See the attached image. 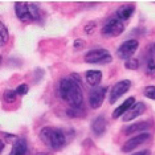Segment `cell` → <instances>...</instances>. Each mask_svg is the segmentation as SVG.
<instances>
[{
  "mask_svg": "<svg viewBox=\"0 0 155 155\" xmlns=\"http://www.w3.org/2000/svg\"><path fill=\"white\" fill-rule=\"evenodd\" d=\"M80 82V77L76 74L72 75V78H63L60 81V96L71 107H81L83 103V93L79 84Z\"/></svg>",
  "mask_w": 155,
  "mask_h": 155,
  "instance_id": "obj_1",
  "label": "cell"
},
{
  "mask_svg": "<svg viewBox=\"0 0 155 155\" xmlns=\"http://www.w3.org/2000/svg\"><path fill=\"white\" fill-rule=\"evenodd\" d=\"M39 136L43 143L53 149L61 148L67 142L65 132L61 129L54 127L42 128Z\"/></svg>",
  "mask_w": 155,
  "mask_h": 155,
  "instance_id": "obj_2",
  "label": "cell"
},
{
  "mask_svg": "<svg viewBox=\"0 0 155 155\" xmlns=\"http://www.w3.org/2000/svg\"><path fill=\"white\" fill-rule=\"evenodd\" d=\"M15 14L22 22L37 21L40 19V11L36 4L30 2H18L14 5Z\"/></svg>",
  "mask_w": 155,
  "mask_h": 155,
  "instance_id": "obj_3",
  "label": "cell"
},
{
  "mask_svg": "<svg viewBox=\"0 0 155 155\" xmlns=\"http://www.w3.org/2000/svg\"><path fill=\"white\" fill-rule=\"evenodd\" d=\"M85 62L89 64L105 65L111 63L113 57L110 52L106 49L97 48L91 50L85 54Z\"/></svg>",
  "mask_w": 155,
  "mask_h": 155,
  "instance_id": "obj_4",
  "label": "cell"
},
{
  "mask_svg": "<svg viewBox=\"0 0 155 155\" xmlns=\"http://www.w3.org/2000/svg\"><path fill=\"white\" fill-rule=\"evenodd\" d=\"M125 30V26L119 19H112L102 27L101 34L106 38H116L120 36Z\"/></svg>",
  "mask_w": 155,
  "mask_h": 155,
  "instance_id": "obj_5",
  "label": "cell"
},
{
  "mask_svg": "<svg viewBox=\"0 0 155 155\" xmlns=\"http://www.w3.org/2000/svg\"><path fill=\"white\" fill-rule=\"evenodd\" d=\"M107 86L94 87L90 91L89 102L93 109H97L102 106L108 90Z\"/></svg>",
  "mask_w": 155,
  "mask_h": 155,
  "instance_id": "obj_6",
  "label": "cell"
},
{
  "mask_svg": "<svg viewBox=\"0 0 155 155\" xmlns=\"http://www.w3.org/2000/svg\"><path fill=\"white\" fill-rule=\"evenodd\" d=\"M139 43L135 39L125 41L118 48L117 55L120 59L127 60L131 58L138 48Z\"/></svg>",
  "mask_w": 155,
  "mask_h": 155,
  "instance_id": "obj_7",
  "label": "cell"
},
{
  "mask_svg": "<svg viewBox=\"0 0 155 155\" xmlns=\"http://www.w3.org/2000/svg\"><path fill=\"white\" fill-rule=\"evenodd\" d=\"M130 80H122L116 83L112 87L109 96V102L111 105L116 103L122 96L128 91L131 87Z\"/></svg>",
  "mask_w": 155,
  "mask_h": 155,
  "instance_id": "obj_8",
  "label": "cell"
},
{
  "mask_svg": "<svg viewBox=\"0 0 155 155\" xmlns=\"http://www.w3.org/2000/svg\"><path fill=\"white\" fill-rule=\"evenodd\" d=\"M150 134L143 133L130 138L121 147V151L125 153L131 152L141 144L145 143L150 137Z\"/></svg>",
  "mask_w": 155,
  "mask_h": 155,
  "instance_id": "obj_9",
  "label": "cell"
},
{
  "mask_svg": "<svg viewBox=\"0 0 155 155\" xmlns=\"http://www.w3.org/2000/svg\"><path fill=\"white\" fill-rule=\"evenodd\" d=\"M147 107L145 103L138 102L134 104L123 115L122 120L125 122L131 121L142 115L146 111Z\"/></svg>",
  "mask_w": 155,
  "mask_h": 155,
  "instance_id": "obj_10",
  "label": "cell"
},
{
  "mask_svg": "<svg viewBox=\"0 0 155 155\" xmlns=\"http://www.w3.org/2000/svg\"><path fill=\"white\" fill-rule=\"evenodd\" d=\"M136 6L133 4L128 3L120 6L117 9L116 13L119 19L127 21L132 17L135 12Z\"/></svg>",
  "mask_w": 155,
  "mask_h": 155,
  "instance_id": "obj_11",
  "label": "cell"
},
{
  "mask_svg": "<svg viewBox=\"0 0 155 155\" xmlns=\"http://www.w3.org/2000/svg\"><path fill=\"white\" fill-rule=\"evenodd\" d=\"M135 102V98L133 97H130L126 99L122 103L114 110L112 114L113 118L117 119L124 115L134 105Z\"/></svg>",
  "mask_w": 155,
  "mask_h": 155,
  "instance_id": "obj_12",
  "label": "cell"
},
{
  "mask_svg": "<svg viewBox=\"0 0 155 155\" xmlns=\"http://www.w3.org/2000/svg\"><path fill=\"white\" fill-rule=\"evenodd\" d=\"M102 78V73L100 70L91 69L86 71V81L89 85L93 87L99 86Z\"/></svg>",
  "mask_w": 155,
  "mask_h": 155,
  "instance_id": "obj_13",
  "label": "cell"
},
{
  "mask_svg": "<svg viewBox=\"0 0 155 155\" xmlns=\"http://www.w3.org/2000/svg\"><path fill=\"white\" fill-rule=\"evenodd\" d=\"M91 128L96 136L103 135L107 129V121L103 116H98L92 122Z\"/></svg>",
  "mask_w": 155,
  "mask_h": 155,
  "instance_id": "obj_14",
  "label": "cell"
},
{
  "mask_svg": "<svg viewBox=\"0 0 155 155\" xmlns=\"http://www.w3.org/2000/svg\"><path fill=\"white\" fill-rule=\"evenodd\" d=\"M27 142L24 138H20L14 140L9 155H26L27 151Z\"/></svg>",
  "mask_w": 155,
  "mask_h": 155,
  "instance_id": "obj_15",
  "label": "cell"
},
{
  "mask_svg": "<svg viewBox=\"0 0 155 155\" xmlns=\"http://www.w3.org/2000/svg\"><path fill=\"white\" fill-rule=\"evenodd\" d=\"M151 124L150 121L147 120H142L135 122L126 128L125 130V135L129 136L136 132L143 131L149 128Z\"/></svg>",
  "mask_w": 155,
  "mask_h": 155,
  "instance_id": "obj_16",
  "label": "cell"
},
{
  "mask_svg": "<svg viewBox=\"0 0 155 155\" xmlns=\"http://www.w3.org/2000/svg\"><path fill=\"white\" fill-rule=\"evenodd\" d=\"M66 114L69 117L71 118H80L85 117L87 114L85 110L81 107H71L66 110Z\"/></svg>",
  "mask_w": 155,
  "mask_h": 155,
  "instance_id": "obj_17",
  "label": "cell"
},
{
  "mask_svg": "<svg viewBox=\"0 0 155 155\" xmlns=\"http://www.w3.org/2000/svg\"><path fill=\"white\" fill-rule=\"evenodd\" d=\"M145 73L150 78H155V60L152 57L148 58L146 63Z\"/></svg>",
  "mask_w": 155,
  "mask_h": 155,
  "instance_id": "obj_18",
  "label": "cell"
},
{
  "mask_svg": "<svg viewBox=\"0 0 155 155\" xmlns=\"http://www.w3.org/2000/svg\"><path fill=\"white\" fill-rule=\"evenodd\" d=\"M17 95L15 90L7 89L3 93V99L6 103L12 104L16 101Z\"/></svg>",
  "mask_w": 155,
  "mask_h": 155,
  "instance_id": "obj_19",
  "label": "cell"
},
{
  "mask_svg": "<svg viewBox=\"0 0 155 155\" xmlns=\"http://www.w3.org/2000/svg\"><path fill=\"white\" fill-rule=\"evenodd\" d=\"M0 30H1V47L5 46L8 41L9 38L8 30L5 24L1 21L0 23Z\"/></svg>",
  "mask_w": 155,
  "mask_h": 155,
  "instance_id": "obj_20",
  "label": "cell"
},
{
  "mask_svg": "<svg viewBox=\"0 0 155 155\" xmlns=\"http://www.w3.org/2000/svg\"><path fill=\"white\" fill-rule=\"evenodd\" d=\"M124 67L128 70H136L139 67V61L135 58H130L125 61Z\"/></svg>",
  "mask_w": 155,
  "mask_h": 155,
  "instance_id": "obj_21",
  "label": "cell"
},
{
  "mask_svg": "<svg viewBox=\"0 0 155 155\" xmlns=\"http://www.w3.org/2000/svg\"><path fill=\"white\" fill-rule=\"evenodd\" d=\"M144 96L149 99L155 100V86H148L143 91Z\"/></svg>",
  "mask_w": 155,
  "mask_h": 155,
  "instance_id": "obj_22",
  "label": "cell"
},
{
  "mask_svg": "<svg viewBox=\"0 0 155 155\" xmlns=\"http://www.w3.org/2000/svg\"><path fill=\"white\" fill-rule=\"evenodd\" d=\"M15 91L18 95H20V96L26 95L28 91V87L26 83H22L20 84L17 87Z\"/></svg>",
  "mask_w": 155,
  "mask_h": 155,
  "instance_id": "obj_23",
  "label": "cell"
},
{
  "mask_svg": "<svg viewBox=\"0 0 155 155\" xmlns=\"http://www.w3.org/2000/svg\"><path fill=\"white\" fill-rule=\"evenodd\" d=\"M86 45L85 41L80 38L77 39L75 40L73 43V46L75 48L78 50L81 49L83 48Z\"/></svg>",
  "mask_w": 155,
  "mask_h": 155,
  "instance_id": "obj_24",
  "label": "cell"
},
{
  "mask_svg": "<svg viewBox=\"0 0 155 155\" xmlns=\"http://www.w3.org/2000/svg\"><path fill=\"white\" fill-rule=\"evenodd\" d=\"M96 27V25L94 22H90L85 26L84 30L87 34H91L93 32Z\"/></svg>",
  "mask_w": 155,
  "mask_h": 155,
  "instance_id": "obj_25",
  "label": "cell"
},
{
  "mask_svg": "<svg viewBox=\"0 0 155 155\" xmlns=\"http://www.w3.org/2000/svg\"><path fill=\"white\" fill-rule=\"evenodd\" d=\"M131 155H151V152L150 150L148 149L143 150L135 152Z\"/></svg>",
  "mask_w": 155,
  "mask_h": 155,
  "instance_id": "obj_26",
  "label": "cell"
},
{
  "mask_svg": "<svg viewBox=\"0 0 155 155\" xmlns=\"http://www.w3.org/2000/svg\"><path fill=\"white\" fill-rule=\"evenodd\" d=\"M36 155H53L50 152H39L37 153Z\"/></svg>",
  "mask_w": 155,
  "mask_h": 155,
  "instance_id": "obj_27",
  "label": "cell"
},
{
  "mask_svg": "<svg viewBox=\"0 0 155 155\" xmlns=\"http://www.w3.org/2000/svg\"><path fill=\"white\" fill-rule=\"evenodd\" d=\"M1 152H2L3 149L5 147V144L2 142V141H1Z\"/></svg>",
  "mask_w": 155,
  "mask_h": 155,
  "instance_id": "obj_28",
  "label": "cell"
},
{
  "mask_svg": "<svg viewBox=\"0 0 155 155\" xmlns=\"http://www.w3.org/2000/svg\"></svg>",
  "mask_w": 155,
  "mask_h": 155,
  "instance_id": "obj_29",
  "label": "cell"
}]
</instances>
